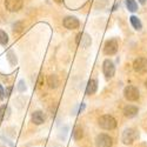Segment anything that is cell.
I'll return each mask as SVG.
<instances>
[{
    "label": "cell",
    "instance_id": "cell-17",
    "mask_svg": "<svg viewBox=\"0 0 147 147\" xmlns=\"http://www.w3.org/2000/svg\"><path fill=\"white\" fill-rule=\"evenodd\" d=\"M7 42H8V36H7L6 32L0 30V44L5 46V45H7Z\"/></svg>",
    "mask_w": 147,
    "mask_h": 147
},
{
    "label": "cell",
    "instance_id": "cell-16",
    "mask_svg": "<svg viewBox=\"0 0 147 147\" xmlns=\"http://www.w3.org/2000/svg\"><path fill=\"white\" fill-rule=\"evenodd\" d=\"M82 136H84V132L81 127H76L73 129V138H74V140H80Z\"/></svg>",
    "mask_w": 147,
    "mask_h": 147
},
{
    "label": "cell",
    "instance_id": "cell-1",
    "mask_svg": "<svg viewBox=\"0 0 147 147\" xmlns=\"http://www.w3.org/2000/svg\"><path fill=\"white\" fill-rule=\"evenodd\" d=\"M98 124H99V126L104 129H114L117 127V120L112 115L106 114V115H102L99 118Z\"/></svg>",
    "mask_w": 147,
    "mask_h": 147
},
{
    "label": "cell",
    "instance_id": "cell-23",
    "mask_svg": "<svg viewBox=\"0 0 147 147\" xmlns=\"http://www.w3.org/2000/svg\"><path fill=\"white\" fill-rule=\"evenodd\" d=\"M54 1H55V3H58V4H61V3L64 1V0H54Z\"/></svg>",
    "mask_w": 147,
    "mask_h": 147
},
{
    "label": "cell",
    "instance_id": "cell-19",
    "mask_svg": "<svg viewBox=\"0 0 147 147\" xmlns=\"http://www.w3.org/2000/svg\"><path fill=\"white\" fill-rule=\"evenodd\" d=\"M22 30V22H17L16 25H13V32H20Z\"/></svg>",
    "mask_w": 147,
    "mask_h": 147
},
{
    "label": "cell",
    "instance_id": "cell-7",
    "mask_svg": "<svg viewBox=\"0 0 147 147\" xmlns=\"http://www.w3.org/2000/svg\"><path fill=\"white\" fill-rule=\"evenodd\" d=\"M133 68L138 73H146L147 72V59L145 58H138L134 60Z\"/></svg>",
    "mask_w": 147,
    "mask_h": 147
},
{
    "label": "cell",
    "instance_id": "cell-25",
    "mask_svg": "<svg viewBox=\"0 0 147 147\" xmlns=\"http://www.w3.org/2000/svg\"><path fill=\"white\" fill-rule=\"evenodd\" d=\"M145 128H147V120H146V124H145Z\"/></svg>",
    "mask_w": 147,
    "mask_h": 147
},
{
    "label": "cell",
    "instance_id": "cell-10",
    "mask_svg": "<svg viewBox=\"0 0 147 147\" xmlns=\"http://www.w3.org/2000/svg\"><path fill=\"white\" fill-rule=\"evenodd\" d=\"M138 107L137 106H133V105H127L124 108V115L126 118H134L138 114Z\"/></svg>",
    "mask_w": 147,
    "mask_h": 147
},
{
    "label": "cell",
    "instance_id": "cell-24",
    "mask_svg": "<svg viewBox=\"0 0 147 147\" xmlns=\"http://www.w3.org/2000/svg\"><path fill=\"white\" fill-rule=\"evenodd\" d=\"M139 1H140V4H142V5H144V4L146 3V0H139Z\"/></svg>",
    "mask_w": 147,
    "mask_h": 147
},
{
    "label": "cell",
    "instance_id": "cell-5",
    "mask_svg": "<svg viewBox=\"0 0 147 147\" xmlns=\"http://www.w3.org/2000/svg\"><path fill=\"white\" fill-rule=\"evenodd\" d=\"M102 72H104V74H105V77L107 79H111L114 76L115 67H114V64L109 59H106L104 61V64H102Z\"/></svg>",
    "mask_w": 147,
    "mask_h": 147
},
{
    "label": "cell",
    "instance_id": "cell-11",
    "mask_svg": "<svg viewBox=\"0 0 147 147\" xmlns=\"http://www.w3.org/2000/svg\"><path fill=\"white\" fill-rule=\"evenodd\" d=\"M96 90H98V81L95 79H91L87 84V87H86V94L92 95L96 92Z\"/></svg>",
    "mask_w": 147,
    "mask_h": 147
},
{
    "label": "cell",
    "instance_id": "cell-8",
    "mask_svg": "<svg viewBox=\"0 0 147 147\" xmlns=\"http://www.w3.org/2000/svg\"><path fill=\"white\" fill-rule=\"evenodd\" d=\"M5 7L9 12H18L22 7V0H5Z\"/></svg>",
    "mask_w": 147,
    "mask_h": 147
},
{
    "label": "cell",
    "instance_id": "cell-20",
    "mask_svg": "<svg viewBox=\"0 0 147 147\" xmlns=\"http://www.w3.org/2000/svg\"><path fill=\"white\" fill-rule=\"evenodd\" d=\"M18 90H19L20 92H24V91L26 90L25 81H24V80H20V81H19V84H18Z\"/></svg>",
    "mask_w": 147,
    "mask_h": 147
},
{
    "label": "cell",
    "instance_id": "cell-22",
    "mask_svg": "<svg viewBox=\"0 0 147 147\" xmlns=\"http://www.w3.org/2000/svg\"><path fill=\"white\" fill-rule=\"evenodd\" d=\"M4 98H5V92H4V88H3V86H1V85H0V99H4Z\"/></svg>",
    "mask_w": 147,
    "mask_h": 147
},
{
    "label": "cell",
    "instance_id": "cell-4",
    "mask_svg": "<svg viewBox=\"0 0 147 147\" xmlns=\"http://www.w3.org/2000/svg\"><path fill=\"white\" fill-rule=\"evenodd\" d=\"M138 137V133L136 132V129L133 128H126L124 132H122V137H121V140L125 145H131L136 141Z\"/></svg>",
    "mask_w": 147,
    "mask_h": 147
},
{
    "label": "cell",
    "instance_id": "cell-18",
    "mask_svg": "<svg viewBox=\"0 0 147 147\" xmlns=\"http://www.w3.org/2000/svg\"><path fill=\"white\" fill-rule=\"evenodd\" d=\"M7 58H8V60H9L11 65H16V64H17V59H16V55L13 54V52H8Z\"/></svg>",
    "mask_w": 147,
    "mask_h": 147
},
{
    "label": "cell",
    "instance_id": "cell-12",
    "mask_svg": "<svg viewBox=\"0 0 147 147\" xmlns=\"http://www.w3.org/2000/svg\"><path fill=\"white\" fill-rule=\"evenodd\" d=\"M32 121L34 122L35 125H41L42 122L45 121V115L41 111H36L32 114Z\"/></svg>",
    "mask_w": 147,
    "mask_h": 147
},
{
    "label": "cell",
    "instance_id": "cell-9",
    "mask_svg": "<svg viewBox=\"0 0 147 147\" xmlns=\"http://www.w3.org/2000/svg\"><path fill=\"white\" fill-rule=\"evenodd\" d=\"M64 26L68 30H76L80 26V22L76 17H66L64 19Z\"/></svg>",
    "mask_w": 147,
    "mask_h": 147
},
{
    "label": "cell",
    "instance_id": "cell-13",
    "mask_svg": "<svg viewBox=\"0 0 147 147\" xmlns=\"http://www.w3.org/2000/svg\"><path fill=\"white\" fill-rule=\"evenodd\" d=\"M47 84L48 86H50V88H57L58 85H59V79L55 74H51L50 77L47 78Z\"/></svg>",
    "mask_w": 147,
    "mask_h": 147
},
{
    "label": "cell",
    "instance_id": "cell-14",
    "mask_svg": "<svg viewBox=\"0 0 147 147\" xmlns=\"http://www.w3.org/2000/svg\"><path fill=\"white\" fill-rule=\"evenodd\" d=\"M129 20H131V24H132V26H133L134 28H136V30L140 31V30L142 28L141 21L139 20V18H138V17H136V16H132V17L129 18Z\"/></svg>",
    "mask_w": 147,
    "mask_h": 147
},
{
    "label": "cell",
    "instance_id": "cell-21",
    "mask_svg": "<svg viewBox=\"0 0 147 147\" xmlns=\"http://www.w3.org/2000/svg\"><path fill=\"white\" fill-rule=\"evenodd\" d=\"M5 112H6V106H1V107H0V121L4 120Z\"/></svg>",
    "mask_w": 147,
    "mask_h": 147
},
{
    "label": "cell",
    "instance_id": "cell-2",
    "mask_svg": "<svg viewBox=\"0 0 147 147\" xmlns=\"http://www.w3.org/2000/svg\"><path fill=\"white\" fill-rule=\"evenodd\" d=\"M124 96L128 101H137L139 99V90L136 86H132V85H128L127 87H125L124 90Z\"/></svg>",
    "mask_w": 147,
    "mask_h": 147
},
{
    "label": "cell",
    "instance_id": "cell-15",
    "mask_svg": "<svg viewBox=\"0 0 147 147\" xmlns=\"http://www.w3.org/2000/svg\"><path fill=\"white\" fill-rule=\"evenodd\" d=\"M126 6H127V9L131 12H136L138 9V5L136 3V0H126Z\"/></svg>",
    "mask_w": 147,
    "mask_h": 147
},
{
    "label": "cell",
    "instance_id": "cell-3",
    "mask_svg": "<svg viewBox=\"0 0 147 147\" xmlns=\"http://www.w3.org/2000/svg\"><path fill=\"white\" fill-rule=\"evenodd\" d=\"M112 145H113V140L108 134L101 133V134H98L96 136V138H95L96 147H111Z\"/></svg>",
    "mask_w": 147,
    "mask_h": 147
},
{
    "label": "cell",
    "instance_id": "cell-26",
    "mask_svg": "<svg viewBox=\"0 0 147 147\" xmlns=\"http://www.w3.org/2000/svg\"><path fill=\"white\" fill-rule=\"evenodd\" d=\"M145 86H146V88H147V80H146V82H145Z\"/></svg>",
    "mask_w": 147,
    "mask_h": 147
},
{
    "label": "cell",
    "instance_id": "cell-6",
    "mask_svg": "<svg viewBox=\"0 0 147 147\" xmlns=\"http://www.w3.org/2000/svg\"><path fill=\"white\" fill-rule=\"evenodd\" d=\"M104 52L107 55H113L118 52V41L115 39L107 40L104 46Z\"/></svg>",
    "mask_w": 147,
    "mask_h": 147
}]
</instances>
